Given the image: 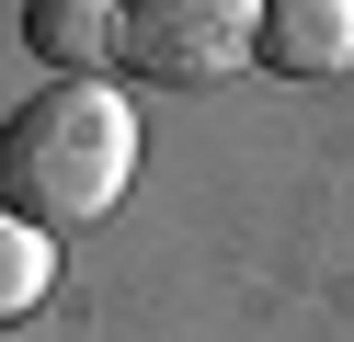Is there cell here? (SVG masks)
Listing matches in <instances>:
<instances>
[{"instance_id":"obj_1","label":"cell","mask_w":354,"mask_h":342,"mask_svg":"<svg viewBox=\"0 0 354 342\" xmlns=\"http://www.w3.org/2000/svg\"><path fill=\"white\" fill-rule=\"evenodd\" d=\"M126 182H138V114H126L115 80H57L0 126V205L46 240L115 217Z\"/></svg>"},{"instance_id":"obj_3","label":"cell","mask_w":354,"mask_h":342,"mask_svg":"<svg viewBox=\"0 0 354 342\" xmlns=\"http://www.w3.org/2000/svg\"><path fill=\"white\" fill-rule=\"evenodd\" d=\"M263 68H286V80H331V68H354V0H263Z\"/></svg>"},{"instance_id":"obj_4","label":"cell","mask_w":354,"mask_h":342,"mask_svg":"<svg viewBox=\"0 0 354 342\" xmlns=\"http://www.w3.org/2000/svg\"><path fill=\"white\" fill-rule=\"evenodd\" d=\"M126 12H103V0H35L24 12V46L57 68V80H92V57H115Z\"/></svg>"},{"instance_id":"obj_5","label":"cell","mask_w":354,"mask_h":342,"mask_svg":"<svg viewBox=\"0 0 354 342\" xmlns=\"http://www.w3.org/2000/svg\"><path fill=\"white\" fill-rule=\"evenodd\" d=\"M46 285H57V240H46V228H24L12 205H0V319H24Z\"/></svg>"},{"instance_id":"obj_2","label":"cell","mask_w":354,"mask_h":342,"mask_svg":"<svg viewBox=\"0 0 354 342\" xmlns=\"http://www.w3.org/2000/svg\"><path fill=\"white\" fill-rule=\"evenodd\" d=\"M252 46H263V0H138L126 35H115V57L149 68V80H217Z\"/></svg>"}]
</instances>
